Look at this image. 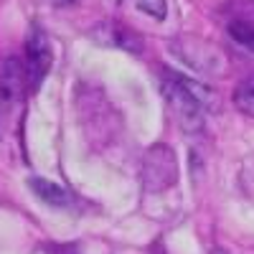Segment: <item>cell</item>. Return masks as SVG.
I'll use <instances>...</instances> for the list:
<instances>
[{"instance_id":"8fae6325","label":"cell","mask_w":254,"mask_h":254,"mask_svg":"<svg viewBox=\"0 0 254 254\" xmlns=\"http://www.w3.org/2000/svg\"><path fill=\"white\" fill-rule=\"evenodd\" d=\"M51 3L56 5V8H69V5H74L76 0H51Z\"/></svg>"},{"instance_id":"30bf717a","label":"cell","mask_w":254,"mask_h":254,"mask_svg":"<svg viewBox=\"0 0 254 254\" xmlns=\"http://www.w3.org/2000/svg\"><path fill=\"white\" fill-rule=\"evenodd\" d=\"M49 252L51 254H76V247H71V244H51Z\"/></svg>"},{"instance_id":"8992f818","label":"cell","mask_w":254,"mask_h":254,"mask_svg":"<svg viewBox=\"0 0 254 254\" xmlns=\"http://www.w3.org/2000/svg\"><path fill=\"white\" fill-rule=\"evenodd\" d=\"M28 186H31L33 193H36L41 201H46L49 206L64 208V206L71 203V193H69V190L61 188V186H56V183H51V181H46V178H31Z\"/></svg>"},{"instance_id":"3957f363","label":"cell","mask_w":254,"mask_h":254,"mask_svg":"<svg viewBox=\"0 0 254 254\" xmlns=\"http://www.w3.org/2000/svg\"><path fill=\"white\" fill-rule=\"evenodd\" d=\"M54 64V51H51V41L44 28L31 26L26 46H23V66L28 76V92H38V87L44 84L46 74L51 71Z\"/></svg>"},{"instance_id":"277c9868","label":"cell","mask_w":254,"mask_h":254,"mask_svg":"<svg viewBox=\"0 0 254 254\" xmlns=\"http://www.w3.org/2000/svg\"><path fill=\"white\" fill-rule=\"evenodd\" d=\"M28 89V76L23 61L15 56H5L0 61V99L3 102H15Z\"/></svg>"},{"instance_id":"ba28073f","label":"cell","mask_w":254,"mask_h":254,"mask_svg":"<svg viewBox=\"0 0 254 254\" xmlns=\"http://www.w3.org/2000/svg\"><path fill=\"white\" fill-rule=\"evenodd\" d=\"M226 31H229V36L234 38L239 46H244L247 51L254 54V20H249V18H234V20H229Z\"/></svg>"},{"instance_id":"9c48e42d","label":"cell","mask_w":254,"mask_h":254,"mask_svg":"<svg viewBox=\"0 0 254 254\" xmlns=\"http://www.w3.org/2000/svg\"><path fill=\"white\" fill-rule=\"evenodd\" d=\"M137 10H142L145 15H150L155 20H163L168 15V0H135Z\"/></svg>"},{"instance_id":"6da1fadb","label":"cell","mask_w":254,"mask_h":254,"mask_svg":"<svg viewBox=\"0 0 254 254\" xmlns=\"http://www.w3.org/2000/svg\"><path fill=\"white\" fill-rule=\"evenodd\" d=\"M160 89L168 102L173 120L183 132H201L203 127V112L208 110L211 92L203 84L188 79L173 69H163L160 74Z\"/></svg>"},{"instance_id":"7a4b0ae2","label":"cell","mask_w":254,"mask_h":254,"mask_svg":"<svg viewBox=\"0 0 254 254\" xmlns=\"http://www.w3.org/2000/svg\"><path fill=\"white\" fill-rule=\"evenodd\" d=\"M178 181V158L171 145H153L142 158V186L147 193H163Z\"/></svg>"},{"instance_id":"5b68a950","label":"cell","mask_w":254,"mask_h":254,"mask_svg":"<svg viewBox=\"0 0 254 254\" xmlns=\"http://www.w3.org/2000/svg\"><path fill=\"white\" fill-rule=\"evenodd\" d=\"M94 36L102 41V44H107V46H120V49H127V51H132V54H140L142 51V41L135 31L130 28H125L120 23H104L102 28L94 31Z\"/></svg>"},{"instance_id":"7c38bea8","label":"cell","mask_w":254,"mask_h":254,"mask_svg":"<svg viewBox=\"0 0 254 254\" xmlns=\"http://www.w3.org/2000/svg\"><path fill=\"white\" fill-rule=\"evenodd\" d=\"M208 254H226L224 249H214V252H208Z\"/></svg>"},{"instance_id":"52a82bcc","label":"cell","mask_w":254,"mask_h":254,"mask_svg":"<svg viewBox=\"0 0 254 254\" xmlns=\"http://www.w3.org/2000/svg\"><path fill=\"white\" fill-rule=\"evenodd\" d=\"M234 107L247 115V117H254V71L247 74L237 87H234Z\"/></svg>"}]
</instances>
